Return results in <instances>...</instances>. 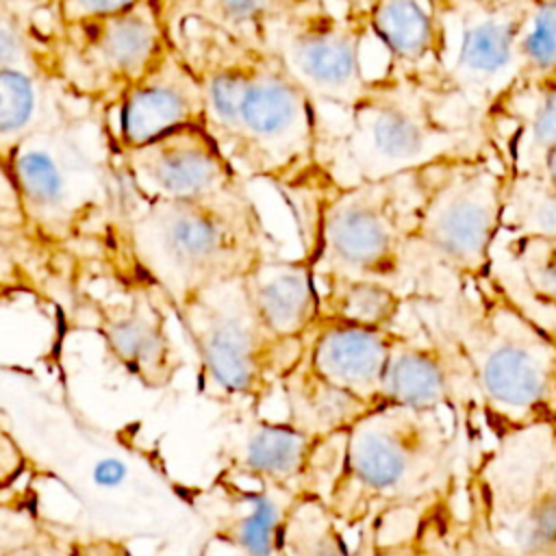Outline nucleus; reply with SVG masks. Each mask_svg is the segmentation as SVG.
I'll return each mask as SVG.
<instances>
[{"instance_id": "9b49d317", "label": "nucleus", "mask_w": 556, "mask_h": 556, "mask_svg": "<svg viewBox=\"0 0 556 556\" xmlns=\"http://www.w3.org/2000/svg\"><path fill=\"white\" fill-rule=\"evenodd\" d=\"M365 37L361 9L345 2L339 13L324 0H311L276 17L265 28L263 43L317 104L350 109L371 80L363 70Z\"/></svg>"}, {"instance_id": "20e7f679", "label": "nucleus", "mask_w": 556, "mask_h": 556, "mask_svg": "<svg viewBox=\"0 0 556 556\" xmlns=\"http://www.w3.org/2000/svg\"><path fill=\"white\" fill-rule=\"evenodd\" d=\"M441 89L382 74L345 109L348 128L321 137V182L345 187L382 180L489 150L482 128L447 117Z\"/></svg>"}, {"instance_id": "4c0bfd02", "label": "nucleus", "mask_w": 556, "mask_h": 556, "mask_svg": "<svg viewBox=\"0 0 556 556\" xmlns=\"http://www.w3.org/2000/svg\"><path fill=\"white\" fill-rule=\"evenodd\" d=\"M447 2V7H452V4H456V2H460V0H445Z\"/></svg>"}, {"instance_id": "f03ea898", "label": "nucleus", "mask_w": 556, "mask_h": 556, "mask_svg": "<svg viewBox=\"0 0 556 556\" xmlns=\"http://www.w3.org/2000/svg\"><path fill=\"white\" fill-rule=\"evenodd\" d=\"M473 456L450 413L374 406L345 430L326 504L348 532L374 515L421 513L463 491Z\"/></svg>"}, {"instance_id": "5701e85b", "label": "nucleus", "mask_w": 556, "mask_h": 556, "mask_svg": "<svg viewBox=\"0 0 556 556\" xmlns=\"http://www.w3.org/2000/svg\"><path fill=\"white\" fill-rule=\"evenodd\" d=\"M285 402V419L311 437L345 432L374 406L326 380L302 358L278 384Z\"/></svg>"}, {"instance_id": "c85d7f7f", "label": "nucleus", "mask_w": 556, "mask_h": 556, "mask_svg": "<svg viewBox=\"0 0 556 556\" xmlns=\"http://www.w3.org/2000/svg\"><path fill=\"white\" fill-rule=\"evenodd\" d=\"M41 9H22L0 0V70L26 67L56 76L61 30H43L41 17H35Z\"/></svg>"}, {"instance_id": "bb28decb", "label": "nucleus", "mask_w": 556, "mask_h": 556, "mask_svg": "<svg viewBox=\"0 0 556 556\" xmlns=\"http://www.w3.org/2000/svg\"><path fill=\"white\" fill-rule=\"evenodd\" d=\"M311 0H159L165 15H193L241 41L263 43L265 28Z\"/></svg>"}, {"instance_id": "e433bc0d", "label": "nucleus", "mask_w": 556, "mask_h": 556, "mask_svg": "<svg viewBox=\"0 0 556 556\" xmlns=\"http://www.w3.org/2000/svg\"><path fill=\"white\" fill-rule=\"evenodd\" d=\"M345 2H348V4H352V7H356V9H361V11H363V9H365V7H367V4H369V2H371V0H345Z\"/></svg>"}, {"instance_id": "39448f33", "label": "nucleus", "mask_w": 556, "mask_h": 556, "mask_svg": "<svg viewBox=\"0 0 556 556\" xmlns=\"http://www.w3.org/2000/svg\"><path fill=\"white\" fill-rule=\"evenodd\" d=\"M430 167L345 187H311L315 200L304 256L315 276L378 280L406 298L424 291L413 232Z\"/></svg>"}, {"instance_id": "aec40b11", "label": "nucleus", "mask_w": 556, "mask_h": 556, "mask_svg": "<svg viewBox=\"0 0 556 556\" xmlns=\"http://www.w3.org/2000/svg\"><path fill=\"white\" fill-rule=\"evenodd\" d=\"M397 328H367L319 317L304 339L306 363L332 384L378 406Z\"/></svg>"}, {"instance_id": "423d86ee", "label": "nucleus", "mask_w": 556, "mask_h": 556, "mask_svg": "<svg viewBox=\"0 0 556 556\" xmlns=\"http://www.w3.org/2000/svg\"><path fill=\"white\" fill-rule=\"evenodd\" d=\"M17 217L48 252L74 241L104 206L119 204L117 148L91 117H65L22 139L2 165Z\"/></svg>"}, {"instance_id": "6e6552de", "label": "nucleus", "mask_w": 556, "mask_h": 556, "mask_svg": "<svg viewBox=\"0 0 556 556\" xmlns=\"http://www.w3.org/2000/svg\"><path fill=\"white\" fill-rule=\"evenodd\" d=\"M463 500L504 556H556V424L495 437L473 456Z\"/></svg>"}, {"instance_id": "f3484780", "label": "nucleus", "mask_w": 556, "mask_h": 556, "mask_svg": "<svg viewBox=\"0 0 556 556\" xmlns=\"http://www.w3.org/2000/svg\"><path fill=\"white\" fill-rule=\"evenodd\" d=\"M300 495L217 471L191 493L208 543L232 556H287L285 530Z\"/></svg>"}, {"instance_id": "2eb2a0df", "label": "nucleus", "mask_w": 556, "mask_h": 556, "mask_svg": "<svg viewBox=\"0 0 556 556\" xmlns=\"http://www.w3.org/2000/svg\"><path fill=\"white\" fill-rule=\"evenodd\" d=\"M117 172L122 193L143 202L198 200L248 189V180L202 124L117 150Z\"/></svg>"}, {"instance_id": "b1692460", "label": "nucleus", "mask_w": 556, "mask_h": 556, "mask_svg": "<svg viewBox=\"0 0 556 556\" xmlns=\"http://www.w3.org/2000/svg\"><path fill=\"white\" fill-rule=\"evenodd\" d=\"M486 117H506L515 124L506 152L500 154L508 172H534L556 148V83L510 87Z\"/></svg>"}, {"instance_id": "393cba45", "label": "nucleus", "mask_w": 556, "mask_h": 556, "mask_svg": "<svg viewBox=\"0 0 556 556\" xmlns=\"http://www.w3.org/2000/svg\"><path fill=\"white\" fill-rule=\"evenodd\" d=\"M378 515L361 523L356 543H350L348 530L332 517L321 497H300L289 515L285 530L287 556H376Z\"/></svg>"}, {"instance_id": "9d476101", "label": "nucleus", "mask_w": 556, "mask_h": 556, "mask_svg": "<svg viewBox=\"0 0 556 556\" xmlns=\"http://www.w3.org/2000/svg\"><path fill=\"white\" fill-rule=\"evenodd\" d=\"M159 0L106 17L63 26L56 50V78L78 100L109 106L167 46Z\"/></svg>"}, {"instance_id": "c9c22d12", "label": "nucleus", "mask_w": 556, "mask_h": 556, "mask_svg": "<svg viewBox=\"0 0 556 556\" xmlns=\"http://www.w3.org/2000/svg\"><path fill=\"white\" fill-rule=\"evenodd\" d=\"M9 4L22 7V9H41V7H50L52 0H4Z\"/></svg>"}, {"instance_id": "0eeeda50", "label": "nucleus", "mask_w": 556, "mask_h": 556, "mask_svg": "<svg viewBox=\"0 0 556 556\" xmlns=\"http://www.w3.org/2000/svg\"><path fill=\"white\" fill-rule=\"evenodd\" d=\"M169 313L195 356L198 393L230 415L261 413L304 354V339H282L261 321L243 278L176 302Z\"/></svg>"}, {"instance_id": "6ab92c4d", "label": "nucleus", "mask_w": 556, "mask_h": 556, "mask_svg": "<svg viewBox=\"0 0 556 556\" xmlns=\"http://www.w3.org/2000/svg\"><path fill=\"white\" fill-rule=\"evenodd\" d=\"M447 13L445 0H371L365 26L389 56L387 74L441 89Z\"/></svg>"}, {"instance_id": "f8f14e48", "label": "nucleus", "mask_w": 556, "mask_h": 556, "mask_svg": "<svg viewBox=\"0 0 556 556\" xmlns=\"http://www.w3.org/2000/svg\"><path fill=\"white\" fill-rule=\"evenodd\" d=\"M523 9L526 0H460L450 7L441 91L456 102L458 117L463 113L478 128L515 85Z\"/></svg>"}, {"instance_id": "dca6fc26", "label": "nucleus", "mask_w": 556, "mask_h": 556, "mask_svg": "<svg viewBox=\"0 0 556 556\" xmlns=\"http://www.w3.org/2000/svg\"><path fill=\"white\" fill-rule=\"evenodd\" d=\"M117 298H96L89 304L93 332L104 352L128 378L148 391L167 389L185 358L169 332V308L163 295L132 278H117Z\"/></svg>"}, {"instance_id": "7ed1b4c3", "label": "nucleus", "mask_w": 556, "mask_h": 556, "mask_svg": "<svg viewBox=\"0 0 556 556\" xmlns=\"http://www.w3.org/2000/svg\"><path fill=\"white\" fill-rule=\"evenodd\" d=\"M122 269L117 278L154 287L167 308L211 287L243 278L276 254L248 189L198 200L143 202L119 191Z\"/></svg>"}, {"instance_id": "7c9ffc66", "label": "nucleus", "mask_w": 556, "mask_h": 556, "mask_svg": "<svg viewBox=\"0 0 556 556\" xmlns=\"http://www.w3.org/2000/svg\"><path fill=\"white\" fill-rule=\"evenodd\" d=\"M504 254L519 282V289H510L515 298L556 315V237L508 239Z\"/></svg>"}, {"instance_id": "a878e982", "label": "nucleus", "mask_w": 556, "mask_h": 556, "mask_svg": "<svg viewBox=\"0 0 556 556\" xmlns=\"http://www.w3.org/2000/svg\"><path fill=\"white\" fill-rule=\"evenodd\" d=\"M319 317L367 328H400L406 313V295L384 282L321 274Z\"/></svg>"}, {"instance_id": "c756f323", "label": "nucleus", "mask_w": 556, "mask_h": 556, "mask_svg": "<svg viewBox=\"0 0 556 556\" xmlns=\"http://www.w3.org/2000/svg\"><path fill=\"white\" fill-rule=\"evenodd\" d=\"M515 54L513 87L556 83V0H526Z\"/></svg>"}, {"instance_id": "2f4dec72", "label": "nucleus", "mask_w": 556, "mask_h": 556, "mask_svg": "<svg viewBox=\"0 0 556 556\" xmlns=\"http://www.w3.org/2000/svg\"><path fill=\"white\" fill-rule=\"evenodd\" d=\"M43 254L17 219L0 215V300L41 291Z\"/></svg>"}, {"instance_id": "ddd939ff", "label": "nucleus", "mask_w": 556, "mask_h": 556, "mask_svg": "<svg viewBox=\"0 0 556 556\" xmlns=\"http://www.w3.org/2000/svg\"><path fill=\"white\" fill-rule=\"evenodd\" d=\"M230 417L235 430L219 450L222 471L326 502L341 469L345 432L311 437L287 419H267L261 413Z\"/></svg>"}, {"instance_id": "473e14b6", "label": "nucleus", "mask_w": 556, "mask_h": 556, "mask_svg": "<svg viewBox=\"0 0 556 556\" xmlns=\"http://www.w3.org/2000/svg\"><path fill=\"white\" fill-rule=\"evenodd\" d=\"M0 556H72L70 534L30 523L0 543Z\"/></svg>"}, {"instance_id": "72a5a7b5", "label": "nucleus", "mask_w": 556, "mask_h": 556, "mask_svg": "<svg viewBox=\"0 0 556 556\" xmlns=\"http://www.w3.org/2000/svg\"><path fill=\"white\" fill-rule=\"evenodd\" d=\"M139 2L141 0H52V9L63 28L87 20L122 13Z\"/></svg>"}, {"instance_id": "1a4fd4ad", "label": "nucleus", "mask_w": 556, "mask_h": 556, "mask_svg": "<svg viewBox=\"0 0 556 556\" xmlns=\"http://www.w3.org/2000/svg\"><path fill=\"white\" fill-rule=\"evenodd\" d=\"M508 167L495 148L437 163L428 169L415 222V250L434 289L445 278L493 274ZM417 295V293H415Z\"/></svg>"}, {"instance_id": "412c9836", "label": "nucleus", "mask_w": 556, "mask_h": 556, "mask_svg": "<svg viewBox=\"0 0 556 556\" xmlns=\"http://www.w3.org/2000/svg\"><path fill=\"white\" fill-rule=\"evenodd\" d=\"M261 321L282 339H306L319 319V287L311 261L269 254L243 276Z\"/></svg>"}, {"instance_id": "f704fd0d", "label": "nucleus", "mask_w": 556, "mask_h": 556, "mask_svg": "<svg viewBox=\"0 0 556 556\" xmlns=\"http://www.w3.org/2000/svg\"><path fill=\"white\" fill-rule=\"evenodd\" d=\"M534 172L543 174V176L556 187V148L549 150V152L541 159V163H539V167H536Z\"/></svg>"}, {"instance_id": "4468645a", "label": "nucleus", "mask_w": 556, "mask_h": 556, "mask_svg": "<svg viewBox=\"0 0 556 556\" xmlns=\"http://www.w3.org/2000/svg\"><path fill=\"white\" fill-rule=\"evenodd\" d=\"M410 406L452 415L469 445L480 437L482 406L473 378L454 343L408 306L389 352L378 406Z\"/></svg>"}, {"instance_id": "4be33fe9", "label": "nucleus", "mask_w": 556, "mask_h": 556, "mask_svg": "<svg viewBox=\"0 0 556 556\" xmlns=\"http://www.w3.org/2000/svg\"><path fill=\"white\" fill-rule=\"evenodd\" d=\"M63 93L70 91L54 74L26 67L0 70V169L22 139L70 117Z\"/></svg>"}, {"instance_id": "f257e3e1", "label": "nucleus", "mask_w": 556, "mask_h": 556, "mask_svg": "<svg viewBox=\"0 0 556 556\" xmlns=\"http://www.w3.org/2000/svg\"><path fill=\"white\" fill-rule=\"evenodd\" d=\"M406 306L454 343L493 437L534 421L556 424V332L515 298L497 271L445 278L408 295Z\"/></svg>"}, {"instance_id": "cd10ccee", "label": "nucleus", "mask_w": 556, "mask_h": 556, "mask_svg": "<svg viewBox=\"0 0 556 556\" xmlns=\"http://www.w3.org/2000/svg\"><path fill=\"white\" fill-rule=\"evenodd\" d=\"M508 239L556 237V187L539 172H508L502 228Z\"/></svg>"}, {"instance_id": "a211bd4d", "label": "nucleus", "mask_w": 556, "mask_h": 556, "mask_svg": "<svg viewBox=\"0 0 556 556\" xmlns=\"http://www.w3.org/2000/svg\"><path fill=\"white\" fill-rule=\"evenodd\" d=\"M104 124L117 150L139 146L182 126H204L200 83L172 41H167L148 72L109 104Z\"/></svg>"}]
</instances>
